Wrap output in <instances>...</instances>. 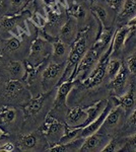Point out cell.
I'll list each match as a JSON object with an SVG mask.
<instances>
[{"label": "cell", "instance_id": "obj_1", "mask_svg": "<svg viewBox=\"0 0 136 152\" xmlns=\"http://www.w3.org/2000/svg\"><path fill=\"white\" fill-rule=\"evenodd\" d=\"M87 31H82V33L78 34L76 40L71 45L70 53H69L68 59L66 61V67L60 82L68 80L71 77V75L74 73L78 63L80 62V60L83 58L85 53L87 52Z\"/></svg>", "mask_w": 136, "mask_h": 152}, {"label": "cell", "instance_id": "obj_2", "mask_svg": "<svg viewBox=\"0 0 136 152\" xmlns=\"http://www.w3.org/2000/svg\"><path fill=\"white\" fill-rule=\"evenodd\" d=\"M99 55H100V51L96 49L91 48L90 50H88L85 53V55L83 56V58L80 60V62L78 63L74 73L68 80L80 79L85 81L88 77V75L90 74L91 71L93 70V68L96 67V62L99 60Z\"/></svg>", "mask_w": 136, "mask_h": 152}, {"label": "cell", "instance_id": "obj_3", "mask_svg": "<svg viewBox=\"0 0 136 152\" xmlns=\"http://www.w3.org/2000/svg\"><path fill=\"white\" fill-rule=\"evenodd\" d=\"M39 131L45 138L53 142L54 145L58 143L60 138L63 136L64 131H65V125H63L59 120H57L55 116L48 114L45 118V122L39 129Z\"/></svg>", "mask_w": 136, "mask_h": 152}, {"label": "cell", "instance_id": "obj_4", "mask_svg": "<svg viewBox=\"0 0 136 152\" xmlns=\"http://www.w3.org/2000/svg\"><path fill=\"white\" fill-rule=\"evenodd\" d=\"M66 67L65 63H56L51 62L44 69L42 73V85H43L44 91H49L56 84L60 83V80L63 76L64 70Z\"/></svg>", "mask_w": 136, "mask_h": 152}, {"label": "cell", "instance_id": "obj_5", "mask_svg": "<svg viewBox=\"0 0 136 152\" xmlns=\"http://www.w3.org/2000/svg\"><path fill=\"white\" fill-rule=\"evenodd\" d=\"M125 117V110L120 104L115 105V107H113L111 109L110 113L106 117L104 124L102 125V127H101V129L99 131L108 135L115 133L117 130H120L123 127Z\"/></svg>", "mask_w": 136, "mask_h": 152}, {"label": "cell", "instance_id": "obj_6", "mask_svg": "<svg viewBox=\"0 0 136 152\" xmlns=\"http://www.w3.org/2000/svg\"><path fill=\"white\" fill-rule=\"evenodd\" d=\"M111 55H112V45H111L110 50L106 51L105 54L103 55V57L96 63L93 70L88 75V77L85 80L83 86H85L86 88H93L98 86L99 84H101V82L104 79V76L107 73V66L109 61H110Z\"/></svg>", "mask_w": 136, "mask_h": 152}, {"label": "cell", "instance_id": "obj_7", "mask_svg": "<svg viewBox=\"0 0 136 152\" xmlns=\"http://www.w3.org/2000/svg\"><path fill=\"white\" fill-rule=\"evenodd\" d=\"M110 135L103 133V132H96V133L85 137L83 144L81 146V152H91V151H103L108 142L110 141Z\"/></svg>", "mask_w": 136, "mask_h": 152}, {"label": "cell", "instance_id": "obj_8", "mask_svg": "<svg viewBox=\"0 0 136 152\" xmlns=\"http://www.w3.org/2000/svg\"><path fill=\"white\" fill-rule=\"evenodd\" d=\"M51 46L49 43L41 38L36 39L31 46V53H29V63L33 66H38L39 63L45 59V57L49 55Z\"/></svg>", "mask_w": 136, "mask_h": 152}, {"label": "cell", "instance_id": "obj_9", "mask_svg": "<svg viewBox=\"0 0 136 152\" xmlns=\"http://www.w3.org/2000/svg\"><path fill=\"white\" fill-rule=\"evenodd\" d=\"M28 95L26 87L19 80L10 79L5 86V97L11 102H23Z\"/></svg>", "mask_w": 136, "mask_h": 152}, {"label": "cell", "instance_id": "obj_10", "mask_svg": "<svg viewBox=\"0 0 136 152\" xmlns=\"http://www.w3.org/2000/svg\"><path fill=\"white\" fill-rule=\"evenodd\" d=\"M75 84H76V80H66V81L61 82V84L59 85L58 89H57L53 111L62 112L65 109L68 94L73 89Z\"/></svg>", "mask_w": 136, "mask_h": 152}, {"label": "cell", "instance_id": "obj_11", "mask_svg": "<svg viewBox=\"0 0 136 152\" xmlns=\"http://www.w3.org/2000/svg\"><path fill=\"white\" fill-rule=\"evenodd\" d=\"M87 120V113L85 107H72L66 113V125L70 128H83Z\"/></svg>", "mask_w": 136, "mask_h": 152}, {"label": "cell", "instance_id": "obj_12", "mask_svg": "<svg viewBox=\"0 0 136 152\" xmlns=\"http://www.w3.org/2000/svg\"><path fill=\"white\" fill-rule=\"evenodd\" d=\"M77 20L70 16L59 31V40L71 46L77 38Z\"/></svg>", "mask_w": 136, "mask_h": 152}, {"label": "cell", "instance_id": "obj_13", "mask_svg": "<svg viewBox=\"0 0 136 152\" xmlns=\"http://www.w3.org/2000/svg\"><path fill=\"white\" fill-rule=\"evenodd\" d=\"M44 138L45 137L41 134L40 131L21 135L17 141V147L19 150L23 151L36 150V149H38V147H40L41 140Z\"/></svg>", "mask_w": 136, "mask_h": 152}, {"label": "cell", "instance_id": "obj_14", "mask_svg": "<svg viewBox=\"0 0 136 152\" xmlns=\"http://www.w3.org/2000/svg\"><path fill=\"white\" fill-rule=\"evenodd\" d=\"M128 75H129V71L127 67H121L119 73L113 80H111V87L116 96H122L128 90Z\"/></svg>", "mask_w": 136, "mask_h": 152}, {"label": "cell", "instance_id": "obj_15", "mask_svg": "<svg viewBox=\"0 0 136 152\" xmlns=\"http://www.w3.org/2000/svg\"><path fill=\"white\" fill-rule=\"evenodd\" d=\"M114 107V104L112 102H108V104L107 107H105V110L103 111L102 114L100 115L95 121H93L91 123H90L88 125H86L85 127H83L82 128V131H81V134H80V137H82V138H85V137L90 136V135L96 133V132H98L99 130L101 129V127H102V125L104 124V121H105L106 117L108 116V114L110 113L111 109Z\"/></svg>", "mask_w": 136, "mask_h": 152}, {"label": "cell", "instance_id": "obj_16", "mask_svg": "<svg viewBox=\"0 0 136 152\" xmlns=\"http://www.w3.org/2000/svg\"><path fill=\"white\" fill-rule=\"evenodd\" d=\"M52 48H53V51H52L53 61L52 62L65 63L67 61L71 46L65 44L61 40H56L52 44Z\"/></svg>", "mask_w": 136, "mask_h": 152}, {"label": "cell", "instance_id": "obj_17", "mask_svg": "<svg viewBox=\"0 0 136 152\" xmlns=\"http://www.w3.org/2000/svg\"><path fill=\"white\" fill-rule=\"evenodd\" d=\"M46 100V94H41L36 99H31L24 105V115L26 118H31L39 113L43 109V104Z\"/></svg>", "mask_w": 136, "mask_h": 152}, {"label": "cell", "instance_id": "obj_18", "mask_svg": "<svg viewBox=\"0 0 136 152\" xmlns=\"http://www.w3.org/2000/svg\"><path fill=\"white\" fill-rule=\"evenodd\" d=\"M17 119V110L15 107L3 105L0 107V127L6 128L15 123Z\"/></svg>", "mask_w": 136, "mask_h": 152}, {"label": "cell", "instance_id": "obj_19", "mask_svg": "<svg viewBox=\"0 0 136 152\" xmlns=\"http://www.w3.org/2000/svg\"><path fill=\"white\" fill-rule=\"evenodd\" d=\"M85 138L82 137H78L76 139L66 142L63 144H54L52 145V147L48 149L49 151H53V152H68V151H79L81 146L83 144Z\"/></svg>", "mask_w": 136, "mask_h": 152}, {"label": "cell", "instance_id": "obj_20", "mask_svg": "<svg viewBox=\"0 0 136 152\" xmlns=\"http://www.w3.org/2000/svg\"><path fill=\"white\" fill-rule=\"evenodd\" d=\"M130 34V28L128 26H122L121 28H119L117 31V33L115 34L113 38V42H112V55L114 53L118 52L119 50L123 48L126 41V38L127 36ZM111 55V56H112Z\"/></svg>", "mask_w": 136, "mask_h": 152}, {"label": "cell", "instance_id": "obj_21", "mask_svg": "<svg viewBox=\"0 0 136 152\" xmlns=\"http://www.w3.org/2000/svg\"><path fill=\"white\" fill-rule=\"evenodd\" d=\"M108 102L109 100L107 99H102V100H100V102H96L95 104L90 105V107H85V111L87 113V120H86V122H85V126L91 123L93 121H95L96 118L102 114L103 111L105 110V107H107Z\"/></svg>", "mask_w": 136, "mask_h": 152}, {"label": "cell", "instance_id": "obj_22", "mask_svg": "<svg viewBox=\"0 0 136 152\" xmlns=\"http://www.w3.org/2000/svg\"><path fill=\"white\" fill-rule=\"evenodd\" d=\"M135 91L133 90V88H131L130 90H127L122 96L119 97V104L125 110L126 115H128V116L135 109Z\"/></svg>", "mask_w": 136, "mask_h": 152}, {"label": "cell", "instance_id": "obj_23", "mask_svg": "<svg viewBox=\"0 0 136 152\" xmlns=\"http://www.w3.org/2000/svg\"><path fill=\"white\" fill-rule=\"evenodd\" d=\"M7 71H8L11 79L21 80L26 74V67L19 61H11L7 65Z\"/></svg>", "mask_w": 136, "mask_h": 152}, {"label": "cell", "instance_id": "obj_24", "mask_svg": "<svg viewBox=\"0 0 136 152\" xmlns=\"http://www.w3.org/2000/svg\"><path fill=\"white\" fill-rule=\"evenodd\" d=\"M121 130H122V134L124 136H130V135L136 133V107L131 112L127 121L124 123Z\"/></svg>", "mask_w": 136, "mask_h": 152}, {"label": "cell", "instance_id": "obj_25", "mask_svg": "<svg viewBox=\"0 0 136 152\" xmlns=\"http://www.w3.org/2000/svg\"><path fill=\"white\" fill-rule=\"evenodd\" d=\"M121 18L132 19L136 16V0H126L125 5L120 12Z\"/></svg>", "mask_w": 136, "mask_h": 152}, {"label": "cell", "instance_id": "obj_26", "mask_svg": "<svg viewBox=\"0 0 136 152\" xmlns=\"http://www.w3.org/2000/svg\"><path fill=\"white\" fill-rule=\"evenodd\" d=\"M125 140H123L121 138H117V137L116 138H111L102 152H116L122 150V148L124 147L125 144Z\"/></svg>", "mask_w": 136, "mask_h": 152}, {"label": "cell", "instance_id": "obj_27", "mask_svg": "<svg viewBox=\"0 0 136 152\" xmlns=\"http://www.w3.org/2000/svg\"><path fill=\"white\" fill-rule=\"evenodd\" d=\"M122 67L121 62L117 59H112L109 61L108 66H107V74L110 80H113L116 77V75L119 73V71Z\"/></svg>", "mask_w": 136, "mask_h": 152}, {"label": "cell", "instance_id": "obj_28", "mask_svg": "<svg viewBox=\"0 0 136 152\" xmlns=\"http://www.w3.org/2000/svg\"><path fill=\"white\" fill-rule=\"evenodd\" d=\"M18 20L17 16H7L0 20V29L1 31H11L14 26H16V23Z\"/></svg>", "mask_w": 136, "mask_h": 152}, {"label": "cell", "instance_id": "obj_29", "mask_svg": "<svg viewBox=\"0 0 136 152\" xmlns=\"http://www.w3.org/2000/svg\"><path fill=\"white\" fill-rule=\"evenodd\" d=\"M21 45V39H18L17 37H12V38L6 41L5 51L8 53H13V52H15V51L19 50Z\"/></svg>", "mask_w": 136, "mask_h": 152}, {"label": "cell", "instance_id": "obj_30", "mask_svg": "<svg viewBox=\"0 0 136 152\" xmlns=\"http://www.w3.org/2000/svg\"><path fill=\"white\" fill-rule=\"evenodd\" d=\"M93 11H95V13L96 14V16L100 18L101 23L106 26L108 21V18H109L107 9L103 5H101V4H95V5L93 6Z\"/></svg>", "mask_w": 136, "mask_h": 152}, {"label": "cell", "instance_id": "obj_31", "mask_svg": "<svg viewBox=\"0 0 136 152\" xmlns=\"http://www.w3.org/2000/svg\"><path fill=\"white\" fill-rule=\"evenodd\" d=\"M122 150H126V151L136 150V133L126 137L125 144H124V147L122 148Z\"/></svg>", "mask_w": 136, "mask_h": 152}, {"label": "cell", "instance_id": "obj_32", "mask_svg": "<svg viewBox=\"0 0 136 152\" xmlns=\"http://www.w3.org/2000/svg\"><path fill=\"white\" fill-rule=\"evenodd\" d=\"M106 1L113 10H115L117 13H120L125 5L126 0H106Z\"/></svg>", "mask_w": 136, "mask_h": 152}, {"label": "cell", "instance_id": "obj_33", "mask_svg": "<svg viewBox=\"0 0 136 152\" xmlns=\"http://www.w3.org/2000/svg\"><path fill=\"white\" fill-rule=\"evenodd\" d=\"M70 16H72V18H76V20L79 18H83L85 15V11L83 10V8L79 5H74L70 8Z\"/></svg>", "mask_w": 136, "mask_h": 152}, {"label": "cell", "instance_id": "obj_34", "mask_svg": "<svg viewBox=\"0 0 136 152\" xmlns=\"http://www.w3.org/2000/svg\"><path fill=\"white\" fill-rule=\"evenodd\" d=\"M127 69L129 73L136 75V55H132L127 60Z\"/></svg>", "mask_w": 136, "mask_h": 152}, {"label": "cell", "instance_id": "obj_35", "mask_svg": "<svg viewBox=\"0 0 136 152\" xmlns=\"http://www.w3.org/2000/svg\"><path fill=\"white\" fill-rule=\"evenodd\" d=\"M29 0H11L10 2V7L12 8V12L18 11L21 7H24L28 3Z\"/></svg>", "mask_w": 136, "mask_h": 152}, {"label": "cell", "instance_id": "obj_36", "mask_svg": "<svg viewBox=\"0 0 136 152\" xmlns=\"http://www.w3.org/2000/svg\"><path fill=\"white\" fill-rule=\"evenodd\" d=\"M33 20L34 23L39 26H45V19L42 15H40L39 13H35L34 16H33Z\"/></svg>", "mask_w": 136, "mask_h": 152}, {"label": "cell", "instance_id": "obj_37", "mask_svg": "<svg viewBox=\"0 0 136 152\" xmlns=\"http://www.w3.org/2000/svg\"><path fill=\"white\" fill-rule=\"evenodd\" d=\"M14 150V145L11 142H5L0 146V151H6V152H10Z\"/></svg>", "mask_w": 136, "mask_h": 152}, {"label": "cell", "instance_id": "obj_38", "mask_svg": "<svg viewBox=\"0 0 136 152\" xmlns=\"http://www.w3.org/2000/svg\"><path fill=\"white\" fill-rule=\"evenodd\" d=\"M9 137V134L6 132L5 129H3L2 127H0V143H2V142H4L7 140V138Z\"/></svg>", "mask_w": 136, "mask_h": 152}, {"label": "cell", "instance_id": "obj_39", "mask_svg": "<svg viewBox=\"0 0 136 152\" xmlns=\"http://www.w3.org/2000/svg\"><path fill=\"white\" fill-rule=\"evenodd\" d=\"M127 26L130 28V33H132V31H136V16L128 21Z\"/></svg>", "mask_w": 136, "mask_h": 152}, {"label": "cell", "instance_id": "obj_40", "mask_svg": "<svg viewBox=\"0 0 136 152\" xmlns=\"http://www.w3.org/2000/svg\"><path fill=\"white\" fill-rule=\"evenodd\" d=\"M3 2H4V0H0V7L2 6V4H3Z\"/></svg>", "mask_w": 136, "mask_h": 152}, {"label": "cell", "instance_id": "obj_41", "mask_svg": "<svg viewBox=\"0 0 136 152\" xmlns=\"http://www.w3.org/2000/svg\"><path fill=\"white\" fill-rule=\"evenodd\" d=\"M46 2H51V1H54V0H45Z\"/></svg>", "mask_w": 136, "mask_h": 152}]
</instances>
